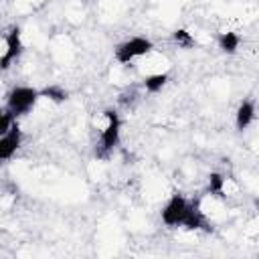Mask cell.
I'll return each instance as SVG.
<instances>
[{
  "label": "cell",
  "instance_id": "6da1fadb",
  "mask_svg": "<svg viewBox=\"0 0 259 259\" xmlns=\"http://www.w3.org/2000/svg\"><path fill=\"white\" fill-rule=\"evenodd\" d=\"M103 117H105V127L101 130V138H99V148L95 150V156L97 158H107L113 148L119 144V134H121V119H119V113L115 109H105L103 111Z\"/></svg>",
  "mask_w": 259,
  "mask_h": 259
},
{
  "label": "cell",
  "instance_id": "7a4b0ae2",
  "mask_svg": "<svg viewBox=\"0 0 259 259\" xmlns=\"http://www.w3.org/2000/svg\"><path fill=\"white\" fill-rule=\"evenodd\" d=\"M38 97H40V89H34L28 85H16L6 95V107L16 117H20V115H26L36 105Z\"/></svg>",
  "mask_w": 259,
  "mask_h": 259
},
{
  "label": "cell",
  "instance_id": "3957f363",
  "mask_svg": "<svg viewBox=\"0 0 259 259\" xmlns=\"http://www.w3.org/2000/svg\"><path fill=\"white\" fill-rule=\"evenodd\" d=\"M152 51H154V42L150 38H146V36H132V38L119 42L113 49V59L119 65H130L134 59L144 57V55H148Z\"/></svg>",
  "mask_w": 259,
  "mask_h": 259
},
{
  "label": "cell",
  "instance_id": "277c9868",
  "mask_svg": "<svg viewBox=\"0 0 259 259\" xmlns=\"http://www.w3.org/2000/svg\"><path fill=\"white\" fill-rule=\"evenodd\" d=\"M186 206H188V200L180 194V192H174L168 202L164 204L160 217H162V223L168 227V229H176V227H182V219H184V212H186Z\"/></svg>",
  "mask_w": 259,
  "mask_h": 259
},
{
  "label": "cell",
  "instance_id": "5b68a950",
  "mask_svg": "<svg viewBox=\"0 0 259 259\" xmlns=\"http://www.w3.org/2000/svg\"><path fill=\"white\" fill-rule=\"evenodd\" d=\"M182 229H186V231H204V233L212 231L208 219L204 217V212L200 208L198 198L188 200V206H186V212H184V219H182Z\"/></svg>",
  "mask_w": 259,
  "mask_h": 259
},
{
  "label": "cell",
  "instance_id": "8992f818",
  "mask_svg": "<svg viewBox=\"0 0 259 259\" xmlns=\"http://www.w3.org/2000/svg\"><path fill=\"white\" fill-rule=\"evenodd\" d=\"M22 49H24V45H22V30H20V26H12L8 30V34H6V51H4V55L0 59L2 71H6L12 65V61H16L22 55Z\"/></svg>",
  "mask_w": 259,
  "mask_h": 259
},
{
  "label": "cell",
  "instance_id": "52a82bcc",
  "mask_svg": "<svg viewBox=\"0 0 259 259\" xmlns=\"http://www.w3.org/2000/svg\"><path fill=\"white\" fill-rule=\"evenodd\" d=\"M20 144H22V130L16 121L4 136H0V160H10L20 148Z\"/></svg>",
  "mask_w": 259,
  "mask_h": 259
},
{
  "label": "cell",
  "instance_id": "ba28073f",
  "mask_svg": "<svg viewBox=\"0 0 259 259\" xmlns=\"http://www.w3.org/2000/svg\"><path fill=\"white\" fill-rule=\"evenodd\" d=\"M253 119H255V103L251 99L241 101L239 107H237V113H235V125H237V130L239 132L247 130L253 123Z\"/></svg>",
  "mask_w": 259,
  "mask_h": 259
},
{
  "label": "cell",
  "instance_id": "9c48e42d",
  "mask_svg": "<svg viewBox=\"0 0 259 259\" xmlns=\"http://www.w3.org/2000/svg\"><path fill=\"white\" fill-rule=\"evenodd\" d=\"M219 49L225 53V55H235L239 45H241V36L233 30H227V32H221L219 34Z\"/></svg>",
  "mask_w": 259,
  "mask_h": 259
},
{
  "label": "cell",
  "instance_id": "30bf717a",
  "mask_svg": "<svg viewBox=\"0 0 259 259\" xmlns=\"http://www.w3.org/2000/svg\"><path fill=\"white\" fill-rule=\"evenodd\" d=\"M168 73H152V75H146L144 77V81H142V85H144V89L148 91V93H158V91H162V87L168 83Z\"/></svg>",
  "mask_w": 259,
  "mask_h": 259
},
{
  "label": "cell",
  "instance_id": "8fae6325",
  "mask_svg": "<svg viewBox=\"0 0 259 259\" xmlns=\"http://www.w3.org/2000/svg\"><path fill=\"white\" fill-rule=\"evenodd\" d=\"M206 190H208V194H212L217 198H227V194H225V176L221 172H210Z\"/></svg>",
  "mask_w": 259,
  "mask_h": 259
},
{
  "label": "cell",
  "instance_id": "7c38bea8",
  "mask_svg": "<svg viewBox=\"0 0 259 259\" xmlns=\"http://www.w3.org/2000/svg\"><path fill=\"white\" fill-rule=\"evenodd\" d=\"M40 97H47L53 103H65L69 99V93L61 85H47L40 89Z\"/></svg>",
  "mask_w": 259,
  "mask_h": 259
},
{
  "label": "cell",
  "instance_id": "4fadbf2b",
  "mask_svg": "<svg viewBox=\"0 0 259 259\" xmlns=\"http://www.w3.org/2000/svg\"><path fill=\"white\" fill-rule=\"evenodd\" d=\"M172 40H174L178 47H184V49L194 47V38H192V34H190L186 28H176V30L172 32Z\"/></svg>",
  "mask_w": 259,
  "mask_h": 259
},
{
  "label": "cell",
  "instance_id": "5bb4252c",
  "mask_svg": "<svg viewBox=\"0 0 259 259\" xmlns=\"http://www.w3.org/2000/svg\"><path fill=\"white\" fill-rule=\"evenodd\" d=\"M14 123H16V115H14L8 107H4L2 117H0V136H4V134H6Z\"/></svg>",
  "mask_w": 259,
  "mask_h": 259
}]
</instances>
